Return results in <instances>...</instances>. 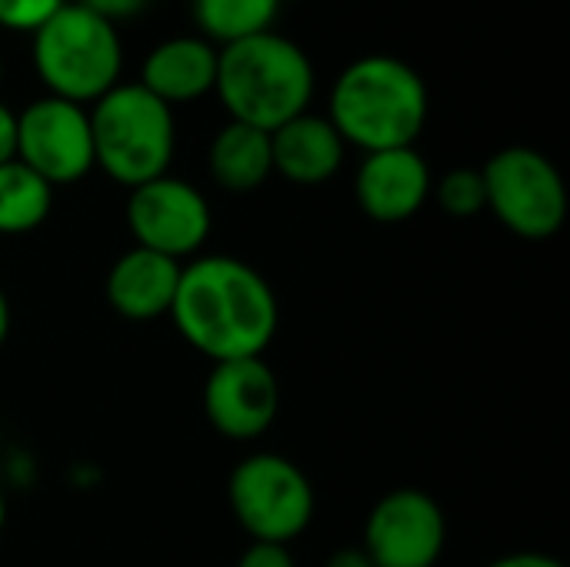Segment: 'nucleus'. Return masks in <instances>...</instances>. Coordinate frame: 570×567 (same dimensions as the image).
<instances>
[{"instance_id":"obj_14","label":"nucleus","mask_w":570,"mask_h":567,"mask_svg":"<svg viewBox=\"0 0 570 567\" xmlns=\"http://www.w3.org/2000/svg\"><path fill=\"white\" fill-rule=\"evenodd\" d=\"M214 80H217V47L200 33H184V37L160 40L147 53L137 84L174 110L177 104H190L210 94Z\"/></svg>"},{"instance_id":"obj_22","label":"nucleus","mask_w":570,"mask_h":567,"mask_svg":"<svg viewBox=\"0 0 570 567\" xmlns=\"http://www.w3.org/2000/svg\"><path fill=\"white\" fill-rule=\"evenodd\" d=\"M77 3L87 7L90 13L110 20L114 27H117L120 20H134L137 13H144V10L150 7V0H77Z\"/></svg>"},{"instance_id":"obj_9","label":"nucleus","mask_w":570,"mask_h":567,"mask_svg":"<svg viewBox=\"0 0 570 567\" xmlns=\"http://www.w3.org/2000/svg\"><path fill=\"white\" fill-rule=\"evenodd\" d=\"M127 227L137 247L180 261L207 244L214 214L207 197L194 184L164 174L130 190Z\"/></svg>"},{"instance_id":"obj_25","label":"nucleus","mask_w":570,"mask_h":567,"mask_svg":"<svg viewBox=\"0 0 570 567\" xmlns=\"http://www.w3.org/2000/svg\"><path fill=\"white\" fill-rule=\"evenodd\" d=\"M324 567H374V561L367 558L364 548H341L324 561Z\"/></svg>"},{"instance_id":"obj_1","label":"nucleus","mask_w":570,"mask_h":567,"mask_svg":"<svg viewBox=\"0 0 570 567\" xmlns=\"http://www.w3.org/2000/svg\"><path fill=\"white\" fill-rule=\"evenodd\" d=\"M170 321L204 358H264L277 338L281 304L271 281L240 257L204 254L180 267Z\"/></svg>"},{"instance_id":"obj_3","label":"nucleus","mask_w":570,"mask_h":567,"mask_svg":"<svg viewBox=\"0 0 570 567\" xmlns=\"http://www.w3.org/2000/svg\"><path fill=\"white\" fill-rule=\"evenodd\" d=\"M317 77L301 43L274 30L244 37L217 50L214 94L237 124L274 134L307 114Z\"/></svg>"},{"instance_id":"obj_6","label":"nucleus","mask_w":570,"mask_h":567,"mask_svg":"<svg viewBox=\"0 0 570 567\" xmlns=\"http://www.w3.org/2000/svg\"><path fill=\"white\" fill-rule=\"evenodd\" d=\"M227 501L250 541L291 545L301 538L317 511L311 478L284 454H250L227 481Z\"/></svg>"},{"instance_id":"obj_26","label":"nucleus","mask_w":570,"mask_h":567,"mask_svg":"<svg viewBox=\"0 0 570 567\" xmlns=\"http://www.w3.org/2000/svg\"><path fill=\"white\" fill-rule=\"evenodd\" d=\"M7 338H10V301L0 287V348L7 344Z\"/></svg>"},{"instance_id":"obj_11","label":"nucleus","mask_w":570,"mask_h":567,"mask_svg":"<svg viewBox=\"0 0 570 567\" xmlns=\"http://www.w3.org/2000/svg\"><path fill=\"white\" fill-rule=\"evenodd\" d=\"M204 414L227 441H257L281 414V384L264 358L217 361L204 384Z\"/></svg>"},{"instance_id":"obj_2","label":"nucleus","mask_w":570,"mask_h":567,"mask_svg":"<svg viewBox=\"0 0 570 567\" xmlns=\"http://www.w3.org/2000/svg\"><path fill=\"white\" fill-rule=\"evenodd\" d=\"M428 84L407 60L367 53L351 60L334 80L327 120L344 144L374 154L414 147L428 124Z\"/></svg>"},{"instance_id":"obj_12","label":"nucleus","mask_w":570,"mask_h":567,"mask_svg":"<svg viewBox=\"0 0 570 567\" xmlns=\"http://www.w3.org/2000/svg\"><path fill=\"white\" fill-rule=\"evenodd\" d=\"M434 177L414 147L364 154L354 177V201L374 224H404L431 197Z\"/></svg>"},{"instance_id":"obj_23","label":"nucleus","mask_w":570,"mask_h":567,"mask_svg":"<svg viewBox=\"0 0 570 567\" xmlns=\"http://www.w3.org/2000/svg\"><path fill=\"white\" fill-rule=\"evenodd\" d=\"M17 160V114L0 100V164Z\"/></svg>"},{"instance_id":"obj_17","label":"nucleus","mask_w":570,"mask_h":567,"mask_svg":"<svg viewBox=\"0 0 570 567\" xmlns=\"http://www.w3.org/2000/svg\"><path fill=\"white\" fill-rule=\"evenodd\" d=\"M53 207V187L20 160L0 164V234L20 237L37 231Z\"/></svg>"},{"instance_id":"obj_24","label":"nucleus","mask_w":570,"mask_h":567,"mask_svg":"<svg viewBox=\"0 0 570 567\" xmlns=\"http://www.w3.org/2000/svg\"><path fill=\"white\" fill-rule=\"evenodd\" d=\"M484 567H564L558 558L551 555H541V551H518V555H504L498 561Z\"/></svg>"},{"instance_id":"obj_8","label":"nucleus","mask_w":570,"mask_h":567,"mask_svg":"<svg viewBox=\"0 0 570 567\" xmlns=\"http://www.w3.org/2000/svg\"><path fill=\"white\" fill-rule=\"evenodd\" d=\"M17 160L50 187L77 184L94 170V137L87 107L40 97L17 114Z\"/></svg>"},{"instance_id":"obj_27","label":"nucleus","mask_w":570,"mask_h":567,"mask_svg":"<svg viewBox=\"0 0 570 567\" xmlns=\"http://www.w3.org/2000/svg\"><path fill=\"white\" fill-rule=\"evenodd\" d=\"M3 525H7V501H3V491H0V531H3Z\"/></svg>"},{"instance_id":"obj_29","label":"nucleus","mask_w":570,"mask_h":567,"mask_svg":"<svg viewBox=\"0 0 570 567\" xmlns=\"http://www.w3.org/2000/svg\"><path fill=\"white\" fill-rule=\"evenodd\" d=\"M281 3H297V0H281Z\"/></svg>"},{"instance_id":"obj_10","label":"nucleus","mask_w":570,"mask_h":567,"mask_svg":"<svg viewBox=\"0 0 570 567\" xmlns=\"http://www.w3.org/2000/svg\"><path fill=\"white\" fill-rule=\"evenodd\" d=\"M361 548L374 567H434L448 548L444 508L421 488H394L371 508Z\"/></svg>"},{"instance_id":"obj_18","label":"nucleus","mask_w":570,"mask_h":567,"mask_svg":"<svg viewBox=\"0 0 570 567\" xmlns=\"http://www.w3.org/2000/svg\"><path fill=\"white\" fill-rule=\"evenodd\" d=\"M277 10L281 0H190L200 37L220 47L271 30Z\"/></svg>"},{"instance_id":"obj_21","label":"nucleus","mask_w":570,"mask_h":567,"mask_svg":"<svg viewBox=\"0 0 570 567\" xmlns=\"http://www.w3.org/2000/svg\"><path fill=\"white\" fill-rule=\"evenodd\" d=\"M237 567H297L287 545H267V541H250L247 551L237 558Z\"/></svg>"},{"instance_id":"obj_4","label":"nucleus","mask_w":570,"mask_h":567,"mask_svg":"<svg viewBox=\"0 0 570 567\" xmlns=\"http://www.w3.org/2000/svg\"><path fill=\"white\" fill-rule=\"evenodd\" d=\"M94 167L134 190L170 170L177 150L174 110L140 84H117L90 104Z\"/></svg>"},{"instance_id":"obj_16","label":"nucleus","mask_w":570,"mask_h":567,"mask_svg":"<svg viewBox=\"0 0 570 567\" xmlns=\"http://www.w3.org/2000/svg\"><path fill=\"white\" fill-rule=\"evenodd\" d=\"M207 167L210 177L220 190L230 194H250L267 184L274 174V157H271V134L257 130L250 124L227 120L207 150Z\"/></svg>"},{"instance_id":"obj_20","label":"nucleus","mask_w":570,"mask_h":567,"mask_svg":"<svg viewBox=\"0 0 570 567\" xmlns=\"http://www.w3.org/2000/svg\"><path fill=\"white\" fill-rule=\"evenodd\" d=\"M67 0H0V27L13 33H37Z\"/></svg>"},{"instance_id":"obj_13","label":"nucleus","mask_w":570,"mask_h":567,"mask_svg":"<svg viewBox=\"0 0 570 567\" xmlns=\"http://www.w3.org/2000/svg\"><path fill=\"white\" fill-rule=\"evenodd\" d=\"M180 261H170L147 247H130L120 254L104 281V297L110 311H117L127 321H157L170 314L177 281H180Z\"/></svg>"},{"instance_id":"obj_7","label":"nucleus","mask_w":570,"mask_h":567,"mask_svg":"<svg viewBox=\"0 0 570 567\" xmlns=\"http://www.w3.org/2000/svg\"><path fill=\"white\" fill-rule=\"evenodd\" d=\"M488 211L524 241H548L568 221V184L551 157L534 147H504L484 167Z\"/></svg>"},{"instance_id":"obj_15","label":"nucleus","mask_w":570,"mask_h":567,"mask_svg":"<svg viewBox=\"0 0 570 567\" xmlns=\"http://www.w3.org/2000/svg\"><path fill=\"white\" fill-rule=\"evenodd\" d=\"M347 144L334 130V124L321 114H301L271 134L274 174L297 187L327 184L344 164Z\"/></svg>"},{"instance_id":"obj_5","label":"nucleus","mask_w":570,"mask_h":567,"mask_svg":"<svg viewBox=\"0 0 570 567\" xmlns=\"http://www.w3.org/2000/svg\"><path fill=\"white\" fill-rule=\"evenodd\" d=\"M33 67L50 97L87 107L120 84L124 43L110 20L67 0L33 33Z\"/></svg>"},{"instance_id":"obj_19","label":"nucleus","mask_w":570,"mask_h":567,"mask_svg":"<svg viewBox=\"0 0 570 567\" xmlns=\"http://www.w3.org/2000/svg\"><path fill=\"white\" fill-rule=\"evenodd\" d=\"M438 204L444 214L468 221L488 211V194H484V177L478 167H454L438 180Z\"/></svg>"},{"instance_id":"obj_28","label":"nucleus","mask_w":570,"mask_h":567,"mask_svg":"<svg viewBox=\"0 0 570 567\" xmlns=\"http://www.w3.org/2000/svg\"><path fill=\"white\" fill-rule=\"evenodd\" d=\"M0 84H3V63H0Z\"/></svg>"}]
</instances>
